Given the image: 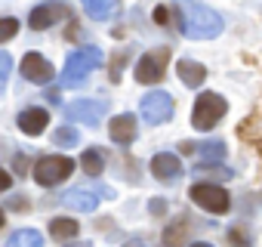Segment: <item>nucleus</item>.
I'll return each mask as SVG.
<instances>
[{"mask_svg": "<svg viewBox=\"0 0 262 247\" xmlns=\"http://www.w3.org/2000/svg\"><path fill=\"white\" fill-rule=\"evenodd\" d=\"M176 13H179L182 34L188 40H213L225 28L222 16L207 4H182V7H176Z\"/></svg>", "mask_w": 262, "mask_h": 247, "instance_id": "nucleus-1", "label": "nucleus"}, {"mask_svg": "<svg viewBox=\"0 0 262 247\" xmlns=\"http://www.w3.org/2000/svg\"><path fill=\"white\" fill-rule=\"evenodd\" d=\"M102 50L99 47H80V50H74V53H68V59H65V68H62V77H59V84L62 87H80L83 80H86V74H93L99 65H102Z\"/></svg>", "mask_w": 262, "mask_h": 247, "instance_id": "nucleus-2", "label": "nucleus"}, {"mask_svg": "<svg viewBox=\"0 0 262 247\" xmlns=\"http://www.w3.org/2000/svg\"><path fill=\"white\" fill-rule=\"evenodd\" d=\"M225 111H228V102L219 93H201L194 108H191V123L198 130H213Z\"/></svg>", "mask_w": 262, "mask_h": 247, "instance_id": "nucleus-3", "label": "nucleus"}, {"mask_svg": "<svg viewBox=\"0 0 262 247\" xmlns=\"http://www.w3.org/2000/svg\"><path fill=\"white\" fill-rule=\"evenodd\" d=\"M74 173V161L65 158V155H47L34 164V182L50 189V186H59L62 179H68Z\"/></svg>", "mask_w": 262, "mask_h": 247, "instance_id": "nucleus-4", "label": "nucleus"}, {"mask_svg": "<svg viewBox=\"0 0 262 247\" xmlns=\"http://www.w3.org/2000/svg\"><path fill=\"white\" fill-rule=\"evenodd\" d=\"M188 198L207 213H228L231 210V195L222 186H216V182H194Z\"/></svg>", "mask_w": 262, "mask_h": 247, "instance_id": "nucleus-5", "label": "nucleus"}, {"mask_svg": "<svg viewBox=\"0 0 262 247\" xmlns=\"http://www.w3.org/2000/svg\"><path fill=\"white\" fill-rule=\"evenodd\" d=\"M139 111H142L145 123L158 127V123H167V120L173 117L176 105H173V96H170V93H164V90H151V93H145V96H142Z\"/></svg>", "mask_w": 262, "mask_h": 247, "instance_id": "nucleus-6", "label": "nucleus"}, {"mask_svg": "<svg viewBox=\"0 0 262 247\" xmlns=\"http://www.w3.org/2000/svg\"><path fill=\"white\" fill-rule=\"evenodd\" d=\"M105 114H108V102L102 99H77L65 105V117L74 123H86V127H96Z\"/></svg>", "mask_w": 262, "mask_h": 247, "instance_id": "nucleus-7", "label": "nucleus"}, {"mask_svg": "<svg viewBox=\"0 0 262 247\" xmlns=\"http://www.w3.org/2000/svg\"><path fill=\"white\" fill-rule=\"evenodd\" d=\"M167 65H170V50H164V47L161 50H151V53H145L136 62V80L139 84H158L164 77Z\"/></svg>", "mask_w": 262, "mask_h": 247, "instance_id": "nucleus-8", "label": "nucleus"}, {"mask_svg": "<svg viewBox=\"0 0 262 247\" xmlns=\"http://www.w3.org/2000/svg\"><path fill=\"white\" fill-rule=\"evenodd\" d=\"M22 77L43 87V84H50V80L56 77V68H53V62L43 59L40 53H28V56L22 59Z\"/></svg>", "mask_w": 262, "mask_h": 247, "instance_id": "nucleus-9", "label": "nucleus"}, {"mask_svg": "<svg viewBox=\"0 0 262 247\" xmlns=\"http://www.w3.org/2000/svg\"><path fill=\"white\" fill-rule=\"evenodd\" d=\"M108 133H111V142H117V146H129V142L136 139V114H129V111L114 114L111 123H108Z\"/></svg>", "mask_w": 262, "mask_h": 247, "instance_id": "nucleus-10", "label": "nucleus"}, {"mask_svg": "<svg viewBox=\"0 0 262 247\" xmlns=\"http://www.w3.org/2000/svg\"><path fill=\"white\" fill-rule=\"evenodd\" d=\"M19 130L25 133V136H40L43 130H47V123H50V111L47 108H25L22 114H19Z\"/></svg>", "mask_w": 262, "mask_h": 247, "instance_id": "nucleus-11", "label": "nucleus"}, {"mask_svg": "<svg viewBox=\"0 0 262 247\" xmlns=\"http://www.w3.org/2000/svg\"><path fill=\"white\" fill-rule=\"evenodd\" d=\"M151 173L158 179H164V182H173V179L182 176V161L173 152H161V155L151 158Z\"/></svg>", "mask_w": 262, "mask_h": 247, "instance_id": "nucleus-12", "label": "nucleus"}, {"mask_svg": "<svg viewBox=\"0 0 262 247\" xmlns=\"http://www.w3.org/2000/svg\"><path fill=\"white\" fill-rule=\"evenodd\" d=\"M62 204L71 207V210H77V213H93L99 207V195L90 192V189H71V192L62 195Z\"/></svg>", "mask_w": 262, "mask_h": 247, "instance_id": "nucleus-13", "label": "nucleus"}, {"mask_svg": "<svg viewBox=\"0 0 262 247\" xmlns=\"http://www.w3.org/2000/svg\"><path fill=\"white\" fill-rule=\"evenodd\" d=\"M176 74L182 77L185 87L198 90V87L207 80V65H201V62H194V59H179V62H176Z\"/></svg>", "mask_w": 262, "mask_h": 247, "instance_id": "nucleus-14", "label": "nucleus"}, {"mask_svg": "<svg viewBox=\"0 0 262 247\" xmlns=\"http://www.w3.org/2000/svg\"><path fill=\"white\" fill-rule=\"evenodd\" d=\"M65 16V7H59V4H40L34 13H31V28H37V31H43V28H50V25H56L59 19Z\"/></svg>", "mask_w": 262, "mask_h": 247, "instance_id": "nucleus-15", "label": "nucleus"}, {"mask_svg": "<svg viewBox=\"0 0 262 247\" xmlns=\"http://www.w3.org/2000/svg\"><path fill=\"white\" fill-rule=\"evenodd\" d=\"M194 152H198V164H201V167H213V164H222V158H225V142H222V139H207V142H201Z\"/></svg>", "mask_w": 262, "mask_h": 247, "instance_id": "nucleus-16", "label": "nucleus"}, {"mask_svg": "<svg viewBox=\"0 0 262 247\" xmlns=\"http://www.w3.org/2000/svg\"><path fill=\"white\" fill-rule=\"evenodd\" d=\"M77 232H80V225H77V219H71V216H56V219L50 222V235H53L56 241H71V238H77Z\"/></svg>", "mask_w": 262, "mask_h": 247, "instance_id": "nucleus-17", "label": "nucleus"}, {"mask_svg": "<svg viewBox=\"0 0 262 247\" xmlns=\"http://www.w3.org/2000/svg\"><path fill=\"white\" fill-rule=\"evenodd\" d=\"M7 247H43V235L37 229H19L7 238Z\"/></svg>", "mask_w": 262, "mask_h": 247, "instance_id": "nucleus-18", "label": "nucleus"}, {"mask_svg": "<svg viewBox=\"0 0 262 247\" xmlns=\"http://www.w3.org/2000/svg\"><path fill=\"white\" fill-rule=\"evenodd\" d=\"M83 10H86V16H90V19L102 22V19H111V16L117 13V4H111V0H86Z\"/></svg>", "mask_w": 262, "mask_h": 247, "instance_id": "nucleus-19", "label": "nucleus"}, {"mask_svg": "<svg viewBox=\"0 0 262 247\" xmlns=\"http://www.w3.org/2000/svg\"><path fill=\"white\" fill-rule=\"evenodd\" d=\"M80 167L86 170V176H102V170H105V155H102V149H86L83 158H80Z\"/></svg>", "mask_w": 262, "mask_h": 247, "instance_id": "nucleus-20", "label": "nucleus"}, {"mask_svg": "<svg viewBox=\"0 0 262 247\" xmlns=\"http://www.w3.org/2000/svg\"><path fill=\"white\" fill-rule=\"evenodd\" d=\"M19 34V22L13 16H0V44H7Z\"/></svg>", "mask_w": 262, "mask_h": 247, "instance_id": "nucleus-21", "label": "nucleus"}, {"mask_svg": "<svg viewBox=\"0 0 262 247\" xmlns=\"http://www.w3.org/2000/svg\"><path fill=\"white\" fill-rule=\"evenodd\" d=\"M53 142H56V146H65V149H71V146H77V142H80V136H77V130H71V127H62V130H56V133H53Z\"/></svg>", "mask_w": 262, "mask_h": 247, "instance_id": "nucleus-22", "label": "nucleus"}, {"mask_svg": "<svg viewBox=\"0 0 262 247\" xmlns=\"http://www.w3.org/2000/svg\"><path fill=\"white\" fill-rule=\"evenodd\" d=\"M10 74H13V56L10 53H0V96H4V90H7Z\"/></svg>", "mask_w": 262, "mask_h": 247, "instance_id": "nucleus-23", "label": "nucleus"}, {"mask_svg": "<svg viewBox=\"0 0 262 247\" xmlns=\"http://www.w3.org/2000/svg\"><path fill=\"white\" fill-rule=\"evenodd\" d=\"M10 186H13V176H10V173H7L4 167H0V192H7Z\"/></svg>", "mask_w": 262, "mask_h": 247, "instance_id": "nucleus-24", "label": "nucleus"}, {"mask_svg": "<svg viewBox=\"0 0 262 247\" xmlns=\"http://www.w3.org/2000/svg\"><path fill=\"white\" fill-rule=\"evenodd\" d=\"M167 210V201L164 198H151V213H164Z\"/></svg>", "mask_w": 262, "mask_h": 247, "instance_id": "nucleus-25", "label": "nucleus"}, {"mask_svg": "<svg viewBox=\"0 0 262 247\" xmlns=\"http://www.w3.org/2000/svg\"><path fill=\"white\" fill-rule=\"evenodd\" d=\"M155 19H158V22H167V19H170V10H167V7H158V10H155Z\"/></svg>", "mask_w": 262, "mask_h": 247, "instance_id": "nucleus-26", "label": "nucleus"}, {"mask_svg": "<svg viewBox=\"0 0 262 247\" xmlns=\"http://www.w3.org/2000/svg\"><path fill=\"white\" fill-rule=\"evenodd\" d=\"M68 247H90V241H74V244H68Z\"/></svg>", "mask_w": 262, "mask_h": 247, "instance_id": "nucleus-27", "label": "nucleus"}, {"mask_svg": "<svg viewBox=\"0 0 262 247\" xmlns=\"http://www.w3.org/2000/svg\"><path fill=\"white\" fill-rule=\"evenodd\" d=\"M191 247H213V244H207V241H198V244H191Z\"/></svg>", "mask_w": 262, "mask_h": 247, "instance_id": "nucleus-28", "label": "nucleus"}, {"mask_svg": "<svg viewBox=\"0 0 262 247\" xmlns=\"http://www.w3.org/2000/svg\"><path fill=\"white\" fill-rule=\"evenodd\" d=\"M0 225H4V210H0Z\"/></svg>", "mask_w": 262, "mask_h": 247, "instance_id": "nucleus-29", "label": "nucleus"}, {"mask_svg": "<svg viewBox=\"0 0 262 247\" xmlns=\"http://www.w3.org/2000/svg\"><path fill=\"white\" fill-rule=\"evenodd\" d=\"M129 247H139V244H129Z\"/></svg>", "mask_w": 262, "mask_h": 247, "instance_id": "nucleus-30", "label": "nucleus"}]
</instances>
